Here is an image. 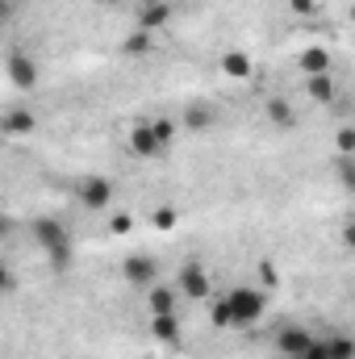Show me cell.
<instances>
[{"label":"cell","mask_w":355,"mask_h":359,"mask_svg":"<svg viewBox=\"0 0 355 359\" xmlns=\"http://www.w3.org/2000/svg\"><path fill=\"white\" fill-rule=\"evenodd\" d=\"M267 313V297L260 288H251V284H234L217 305H213V326H222V330H247V326H255L260 318Z\"/></svg>","instance_id":"6da1fadb"},{"label":"cell","mask_w":355,"mask_h":359,"mask_svg":"<svg viewBox=\"0 0 355 359\" xmlns=\"http://www.w3.org/2000/svg\"><path fill=\"white\" fill-rule=\"evenodd\" d=\"M29 238H34V247L46 255V264H51L55 271H67V268H72L76 238H72L67 222H59V217L42 213V217H34V222H29Z\"/></svg>","instance_id":"7a4b0ae2"},{"label":"cell","mask_w":355,"mask_h":359,"mask_svg":"<svg viewBox=\"0 0 355 359\" xmlns=\"http://www.w3.org/2000/svg\"><path fill=\"white\" fill-rule=\"evenodd\" d=\"M314 343H318V334H314V330H305V326H297V322H293V326H280V330H276V339H272V347H276L284 359H305Z\"/></svg>","instance_id":"3957f363"},{"label":"cell","mask_w":355,"mask_h":359,"mask_svg":"<svg viewBox=\"0 0 355 359\" xmlns=\"http://www.w3.org/2000/svg\"><path fill=\"white\" fill-rule=\"evenodd\" d=\"M76 201L88 209V213H105L113 205V184L105 176H80L76 180Z\"/></svg>","instance_id":"277c9868"},{"label":"cell","mask_w":355,"mask_h":359,"mask_svg":"<svg viewBox=\"0 0 355 359\" xmlns=\"http://www.w3.org/2000/svg\"><path fill=\"white\" fill-rule=\"evenodd\" d=\"M121 276H126L134 288H155V284H159V264H155L151 255H126Z\"/></svg>","instance_id":"5b68a950"},{"label":"cell","mask_w":355,"mask_h":359,"mask_svg":"<svg viewBox=\"0 0 355 359\" xmlns=\"http://www.w3.org/2000/svg\"><path fill=\"white\" fill-rule=\"evenodd\" d=\"M4 76L13 80V88L29 92L34 84H38V63H34L29 55H21V50H13V55L4 59Z\"/></svg>","instance_id":"8992f818"},{"label":"cell","mask_w":355,"mask_h":359,"mask_svg":"<svg viewBox=\"0 0 355 359\" xmlns=\"http://www.w3.org/2000/svg\"><path fill=\"white\" fill-rule=\"evenodd\" d=\"M176 288H180V297H188V301H201V297H209V271L201 268L196 259L192 264H184L176 276Z\"/></svg>","instance_id":"52a82bcc"},{"label":"cell","mask_w":355,"mask_h":359,"mask_svg":"<svg viewBox=\"0 0 355 359\" xmlns=\"http://www.w3.org/2000/svg\"><path fill=\"white\" fill-rule=\"evenodd\" d=\"M130 155H138V159H159L163 155V142H159V134H155L151 121H138L130 130Z\"/></svg>","instance_id":"ba28073f"},{"label":"cell","mask_w":355,"mask_h":359,"mask_svg":"<svg viewBox=\"0 0 355 359\" xmlns=\"http://www.w3.org/2000/svg\"><path fill=\"white\" fill-rule=\"evenodd\" d=\"M305 359H355V339L351 334H326L309 347Z\"/></svg>","instance_id":"9c48e42d"},{"label":"cell","mask_w":355,"mask_h":359,"mask_svg":"<svg viewBox=\"0 0 355 359\" xmlns=\"http://www.w3.org/2000/svg\"><path fill=\"white\" fill-rule=\"evenodd\" d=\"M297 67H301L305 80H309V76H330V72H335V59H330V50H322V46H305V50L297 55Z\"/></svg>","instance_id":"30bf717a"},{"label":"cell","mask_w":355,"mask_h":359,"mask_svg":"<svg viewBox=\"0 0 355 359\" xmlns=\"http://www.w3.org/2000/svg\"><path fill=\"white\" fill-rule=\"evenodd\" d=\"M151 334H155V343H163V347H180V343H184L180 313H151Z\"/></svg>","instance_id":"8fae6325"},{"label":"cell","mask_w":355,"mask_h":359,"mask_svg":"<svg viewBox=\"0 0 355 359\" xmlns=\"http://www.w3.org/2000/svg\"><path fill=\"white\" fill-rule=\"evenodd\" d=\"M168 21H172V0H159V4H142L138 8V29H147V34L163 29Z\"/></svg>","instance_id":"7c38bea8"},{"label":"cell","mask_w":355,"mask_h":359,"mask_svg":"<svg viewBox=\"0 0 355 359\" xmlns=\"http://www.w3.org/2000/svg\"><path fill=\"white\" fill-rule=\"evenodd\" d=\"M176 301H180V288L172 284H155V288H147V305H151V313H176Z\"/></svg>","instance_id":"4fadbf2b"},{"label":"cell","mask_w":355,"mask_h":359,"mask_svg":"<svg viewBox=\"0 0 355 359\" xmlns=\"http://www.w3.org/2000/svg\"><path fill=\"white\" fill-rule=\"evenodd\" d=\"M305 88H309V100H314V104H335V100H339L335 72H330V76H309V80H305Z\"/></svg>","instance_id":"5bb4252c"},{"label":"cell","mask_w":355,"mask_h":359,"mask_svg":"<svg viewBox=\"0 0 355 359\" xmlns=\"http://www.w3.org/2000/svg\"><path fill=\"white\" fill-rule=\"evenodd\" d=\"M264 113H267V121L280 126V130H293V126H297V113H293V104H288L284 96H267Z\"/></svg>","instance_id":"9a60e30c"},{"label":"cell","mask_w":355,"mask_h":359,"mask_svg":"<svg viewBox=\"0 0 355 359\" xmlns=\"http://www.w3.org/2000/svg\"><path fill=\"white\" fill-rule=\"evenodd\" d=\"M222 72L230 76V80H251V59L243 55V50H230V55H222Z\"/></svg>","instance_id":"2e32d148"},{"label":"cell","mask_w":355,"mask_h":359,"mask_svg":"<svg viewBox=\"0 0 355 359\" xmlns=\"http://www.w3.org/2000/svg\"><path fill=\"white\" fill-rule=\"evenodd\" d=\"M4 134H8V138L34 134V113H25V109H8V113H4Z\"/></svg>","instance_id":"e0dca14e"},{"label":"cell","mask_w":355,"mask_h":359,"mask_svg":"<svg viewBox=\"0 0 355 359\" xmlns=\"http://www.w3.org/2000/svg\"><path fill=\"white\" fill-rule=\"evenodd\" d=\"M335 180H339L347 192H355V155H339V159H335Z\"/></svg>","instance_id":"ac0fdd59"},{"label":"cell","mask_w":355,"mask_h":359,"mask_svg":"<svg viewBox=\"0 0 355 359\" xmlns=\"http://www.w3.org/2000/svg\"><path fill=\"white\" fill-rule=\"evenodd\" d=\"M188 126L192 130H209L213 126V104H192L188 109Z\"/></svg>","instance_id":"d6986e66"},{"label":"cell","mask_w":355,"mask_h":359,"mask_svg":"<svg viewBox=\"0 0 355 359\" xmlns=\"http://www.w3.org/2000/svg\"><path fill=\"white\" fill-rule=\"evenodd\" d=\"M151 126H155L163 151H172V142H176V121H172V117H151Z\"/></svg>","instance_id":"ffe728a7"},{"label":"cell","mask_w":355,"mask_h":359,"mask_svg":"<svg viewBox=\"0 0 355 359\" xmlns=\"http://www.w3.org/2000/svg\"><path fill=\"white\" fill-rule=\"evenodd\" d=\"M335 155H355V126L335 130Z\"/></svg>","instance_id":"44dd1931"},{"label":"cell","mask_w":355,"mask_h":359,"mask_svg":"<svg viewBox=\"0 0 355 359\" xmlns=\"http://www.w3.org/2000/svg\"><path fill=\"white\" fill-rule=\"evenodd\" d=\"M126 50H130V55H147V50H151V34H147V29L130 34V38H126Z\"/></svg>","instance_id":"7402d4cb"},{"label":"cell","mask_w":355,"mask_h":359,"mask_svg":"<svg viewBox=\"0 0 355 359\" xmlns=\"http://www.w3.org/2000/svg\"><path fill=\"white\" fill-rule=\"evenodd\" d=\"M155 226H159V230H172V226H176V209H159V213H155Z\"/></svg>","instance_id":"603a6c76"},{"label":"cell","mask_w":355,"mask_h":359,"mask_svg":"<svg viewBox=\"0 0 355 359\" xmlns=\"http://www.w3.org/2000/svg\"><path fill=\"white\" fill-rule=\"evenodd\" d=\"M109 230H113V234H130V230H134V217H126V213H121V217H113V222H109Z\"/></svg>","instance_id":"cb8c5ba5"},{"label":"cell","mask_w":355,"mask_h":359,"mask_svg":"<svg viewBox=\"0 0 355 359\" xmlns=\"http://www.w3.org/2000/svg\"><path fill=\"white\" fill-rule=\"evenodd\" d=\"M260 276H264V284H267V288H272V284H280V280H276L280 271L272 268V264H260Z\"/></svg>","instance_id":"d4e9b609"},{"label":"cell","mask_w":355,"mask_h":359,"mask_svg":"<svg viewBox=\"0 0 355 359\" xmlns=\"http://www.w3.org/2000/svg\"><path fill=\"white\" fill-rule=\"evenodd\" d=\"M343 247H347V251H355V222H347V226H343Z\"/></svg>","instance_id":"484cf974"},{"label":"cell","mask_w":355,"mask_h":359,"mask_svg":"<svg viewBox=\"0 0 355 359\" xmlns=\"http://www.w3.org/2000/svg\"><path fill=\"white\" fill-rule=\"evenodd\" d=\"M293 8L297 13H314V0H293Z\"/></svg>","instance_id":"4316f807"},{"label":"cell","mask_w":355,"mask_h":359,"mask_svg":"<svg viewBox=\"0 0 355 359\" xmlns=\"http://www.w3.org/2000/svg\"><path fill=\"white\" fill-rule=\"evenodd\" d=\"M96 4H105V8H113V4H117V0H96Z\"/></svg>","instance_id":"83f0119b"},{"label":"cell","mask_w":355,"mask_h":359,"mask_svg":"<svg viewBox=\"0 0 355 359\" xmlns=\"http://www.w3.org/2000/svg\"><path fill=\"white\" fill-rule=\"evenodd\" d=\"M142 4H159V0H142Z\"/></svg>","instance_id":"f1b7e54d"}]
</instances>
